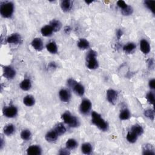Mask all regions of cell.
Returning <instances> with one entry per match:
<instances>
[{
  "instance_id": "obj_1",
  "label": "cell",
  "mask_w": 155,
  "mask_h": 155,
  "mask_svg": "<svg viewBox=\"0 0 155 155\" xmlns=\"http://www.w3.org/2000/svg\"><path fill=\"white\" fill-rule=\"evenodd\" d=\"M92 123L95 125L97 127H98L101 130L107 131L108 130V124L103 119L101 118V115L98 114V113L93 111L92 113Z\"/></svg>"
},
{
  "instance_id": "obj_2",
  "label": "cell",
  "mask_w": 155,
  "mask_h": 155,
  "mask_svg": "<svg viewBox=\"0 0 155 155\" xmlns=\"http://www.w3.org/2000/svg\"><path fill=\"white\" fill-rule=\"evenodd\" d=\"M14 11V5L12 2H3L1 3L0 13L3 17L10 18L12 15Z\"/></svg>"
},
{
  "instance_id": "obj_3",
  "label": "cell",
  "mask_w": 155,
  "mask_h": 155,
  "mask_svg": "<svg viewBox=\"0 0 155 155\" xmlns=\"http://www.w3.org/2000/svg\"><path fill=\"white\" fill-rule=\"evenodd\" d=\"M87 66L89 69H96L98 67V63L97 59V52L91 50L88 52L86 58Z\"/></svg>"
},
{
  "instance_id": "obj_4",
  "label": "cell",
  "mask_w": 155,
  "mask_h": 155,
  "mask_svg": "<svg viewBox=\"0 0 155 155\" xmlns=\"http://www.w3.org/2000/svg\"><path fill=\"white\" fill-rule=\"evenodd\" d=\"M62 119L64 120V122L71 127H76L79 126V121L78 119L71 115L68 111L64 113L62 115Z\"/></svg>"
},
{
  "instance_id": "obj_5",
  "label": "cell",
  "mask_w": 155,
  "mask_h": 155,
  "mask_svg": "<svg viewBox=\"0 0 155 155\" xmlns=\"http://www.w3.org/2000/svg\"><path fill=\"white\" fill-rule=\"evenodd\" d=\"M68 86L72 88L74 92L80 97L83 96L84 93V88L80 83H78L73 79H69L67 81Z\"/></svg>"
},
{
  "instance_id": "obj_6",
  "label": "cell",
  "mask_w": 155,
  "mask_h": 155,
  "mask_svg": "<svg viewBox=\"0 0 155 155\" xmlns=\"http://www.w3.org/2000/svg\"><path fill=\"white\" fill-rule=\"evenodd\" d=\"M4 115L9 118L15 117L18 113L17 108L15 106H10L7 107H4L3 110Z\"/></svg>"
},
{
  "instance_id": "obj_7",
  "label": "cell",
  "mask_w": 155,
  "mask_h": 155,
  "mask_svg": "<svg viewBox=\"0 0 155 155\" xmlns=\"http://www.w3.org/2000/svg\"><path fill=\"white\" fill-rule=\"evenodd\" d=\"M92 108V103L90 101L87 99L82 100L80 105V111L84 115H86L90 111Z\"/></svg>"
},
{
  "instance_id": "obj_8",
  "label": "cell",
  "mask_w": 155,
  "mask_h": 155,
  "mask_svg": "<svg viewBox=\"0 0 155 155\" xmlns=\"http://www.w3.org/2000/svg\"><path fill=\"white\" fill-rule=\"evenodd\" d=\"M118 93L116 91L113 90V89H109L107 92V98L109 102L112 104H115L117 98H118Z\"/></svg>"
},
{
  "instance_id": "obj_9",
  "label": "cell",
  "mask_w": 155,
  "mask_h": 155,
  "mask_svg": "<svg viewBox=\"0 0 155 155\" xmlns=\"http://www.w3.org/2000/svg\"><path fill=\"white\" fill-rule=\"evenodd\" d=\"M16 75L15 70L9 66H5L3 69V76L5 78L10 80L13 79Z\"/></svg>"
},
{
  "instance_id": "obj_10",
  "label": "cell",
  "mask_w": 155,
  "mask_h": 155,
  "mask_svg": "<svg viewBox=\"0 0 155 155\" xmlns=\"http://www.w3.org/2000/svg\"><path fill=\"white\" fill-rule=\"evenodd\" d=\"M59 96L61 100L64 103L69 102L71 97L70 93L66 89H62V90L59 91Z\"/></svg>"
},
{
  "instance_id": "obj_11",
  "label": "cell",
  "mask_w": 155,
  "mask_h": 155,
  "mask_svg": "<svg viewBox=\"0 0 155 155\" xmlns=\"http://www.w3.org/2000/svg\"><path fill=\"white\" fill-rule=\"evenodd\" d=\"M140 49L144 54H148L150 52V46L145 39H142L140 42Z\"/></svg>"
},
{
  "instance_id": "obj_12",
  "label": "cell",
  "mask_w": 155,
  "mask_h": 155,
  "mask_svg": "<svg viewBox=\"0 0 155 155\" xmlns=\"http://www.w3.org/2000/svg\"><path fill=\"white\" fill-rule=\"evenodd\" d=\"M32 46L35 50L38 51L42 50L44 47L43 41L39 38H36L32 41Z\"/></svg>"
},
{
  "instance_id": "obj_13",
  "label": "cell",
  "mask_w": 155,
  "mask_h": 155,
  "mask_svg": "<svg viewBox=\"0 0 155 155\" xmlns=\"http://www.w3.org/2000/svg\"><path fill=\"white\" fill-rule=\"evenodd\" d=\"M27 153L29 155H39L41 154V149L38 145H32L28 148Z\"/></svg>"
},
{
  "instance_id": "obj_14",
  "label": "cell",
  "mask_w": 155,
  "mask_h": 155,
  "mask_svg": "<svg viewBox=\"0 0 155 155\" xmlns=\"http://www.w3.org/2000/svg\"><path fill=\"white\" fill-rule=\"evenodd\" d=\"M21 41V36L15 33L10 36L7 39V42L10 44H18Z\"/></svg>"
},
{
  "instance_id": "obj_15",
  "label": "cell",
  "mask_w": 155,
  "mask_h": 155,
  "mask_svg": "<svg viewBox=\"0 0 155 155\" xmlns=\"http://www.w3.org/2000/svg\"><path fill=\"white\" fill-rule=\"evenodd\" d=\"M58 135L56 134V133L55 132L54 130H52L51 132H49L47 133L46 135V139L50 142H55L58 139Z\"/></svg>"
},
{
  "instance_id": "obj_16",
  "label": "cell",
  "mask_w": 155,
  "mask_h": 155,
  "mask_svg": "<svg viewBox=\"0 0 155 155\" xmlns=\"http://www.w3.org/2000/svg\"><path fill=\"white\" fill-rule=\"evenodd\" d=\"M31 81L29 79H25L24 80H23L20 84V88L24 91L29 90L31 88Z\"/></svg>"
},
{
  "instance_id": "obj_17",
  "label": "cell",
  "mask_w": 155,
  "mask_h": 155,
  "mask_svg": "<svg viewBox=\"0 0 155 155\" xmlns=\"http://www.w3.org/2000/svg\"><path fill=\"white\" fill-rule=\"evenodd\" d=\"M50 26L52 27L53 32H58L61 28V23L58 20H53L50 22Z\"/></svg>"
},
{
  "instance_id": "obj_18",
  "label": "cell",
  "mask_w": 155,
  "mask_h": 155,
  "mask_svg": "<svg viewBox=\"0 0 155 155\" xmlns=\"http://www.w3.org/2000/svg\"><path fill=\"white\" fill-rule=\"evenodd\" d=\"M53 31L52 28V27L49 26H45L41 29V32L42 33V35L44 37H50L52 35Z\"/></svg>"
},
{
  "instance_id": "obj_19",
  "label": "cell",
  "mask_w": 155,
  "mask_h": 155,
  "mask_svg": "<svg viewBox=\"0 0 155 155\" xmlns=\"http://www.w3.org/2000/svg\"><path fill=\"white\" fill-rule=\"evenodd\" d=\"M53 130L55 131L59 136L64 135L65 133V132H66V128H65V126L63 124H58Z\"/></svg>"
},
{
  "instance_id": "obj_20",
  "label": "cell",
  "mask_w": 155,
  "mask_h": 155,
  "mask_svg": "<svg viewBox=\"0 0 155 155\" xmlns=\"http://www.w3.org/2000/svg\"><path fill=\"white\" fill-rule=\"evenodd\" d=\"M82 152L86 154H90L92 152V147L89 143H84L81 147Z\"/></svg>"
},
{
  "instance_id": "obj_21",
  "label": "cell",
  "mask_w": 155,
  "mask_h": 155,
  "mask_svg": "<svg viewBox=\"0 0 155 155\" xmlns=\"http://www.w3.org/2000/svg\"><path fill=\"white\" fill-rule=\"evenodd\" d=\"M78 46L80 49L85 50L89 48L90 44H89L88 41L86 39H80V41H78Z\"/></svg>"
},
{
  "instance_id": "obj_22",
  "label": "cell",
  "mask_w": 155,
  "mask_h": 155,
  "mask_svg": "<svg viewBox=\"0 0 155 155\" xmlns=\"http://www.w3.org/2000/svg\"><path fill=\"white\" fill-rule=\"evenodd\" d=\"M23 103L26 106L31 107L35 104V101L34 98L31 95H27L23 99Z\"/></svg>"
},
{
  "instance_id": "obj_23",
  "label": "cell",
  "mask_w": 155,
  "mask_h": 155,
  "mask_svg": "<svg viewBox=\"0 0 155 155\" xmlns=\"http://www.w3.org/2000/svg\"><path fill=\"white\" fill-rule=\"evenodd\" d=\"M71 2L69 0H64L61 2V7L64 12H69L71 8Z\"/></svg>"
},
{
  "instance_id": "obj_24",
  "label": "cell",
  "mask_w": 155,
  "mask_h": 155,
  "mask_svg": "<svg viewBox=\"0 0 155 155\" xmlns=\"http://www.w3.org/2000/svg\"><path fill=\"white\" fill-rule=\"evenodd\" d=\"M46 48L47 50H48L49 52L51 53H57L58 52V48H57V46L55 42H50L48 43L46 46Z\"/></svg>"
},
{
  "instance_id": "obj_25",
  "label": "cell",
  "mask_w": 155,
  "mask_h": 155,
  "mask_svg": "<svg viewBox=\"0 0 155 155\" xmlns=\"http://www.w3.org/2000/svg\"><path fill=\"white\" fill-rule=\"evenodd\" d=\"M4 133L7 136H10L12 135L15 132V127L12 124H9L7 125L4 128Z\"/></svg>"
},
{
  "instance_id": "obj_26",
  "label": "cell",
  "mask_w": 155,
  "mask_h": 155,
  "mask_svg": "<svg viewBox=\"0 0 155 155\" xmlns=\"http://www.w3.org/2000/svg\"><path fill=\"white\" fill-rule=\"evenodd\" d=\"M66 147L69 150H73L78 146V143L76 141V140L73 139H70L66 142Z\"/></svg>"
},
{
  "instance_id": "obj_27",
  "label": "cell",
  "mask_w": 155,
  "mask_h": 155,
  "mask_svg": "<svg viewBox=\"0 0 155 155\" xmlns=\"http://www.w3.org/2000/svg\"><path fill=\"white\" fill-rule=\"evenodd\" d=\"M132 132L135 133L137 136H139L142 135L143 132H144V130H143L142 127L140 126L139 125H135L132 128Z\"/></svg>"
},
{
  "instance_id": "obj_28",
  "label": "cell",
  "mask_w": 155,
  "mask_h": 155,
  "mask_svg": "<svg viewBox=\"0 0 155 155\" xmlns=\"http://www.w3.org/2000/svg\"><path fill=\"white\" fill-rule=\"evenodd\" d=\"M138 136H137L135 133L133 132H129L127 135V139L130 143H134L138 139Z\"/></svg>"
},
{
  "instance_id": "obj_29",
  "label": "cell",
  "mask_w": 155,
  "mask_h": 155,
  "mask_svg": "<svg viewBox=\"0 0 155 155\" xmlns=\"http://www.w3.org/2000/svg\"><path fill=\"white\" fill-rule=\"evenodd\" d=\"M136 45L134 43H128V44L124 46L123 47V50L126 53H131L132 52H133L135 49H136Z\"/></svg>"
},
{
  "instance_id": "obj_30",
  "label": "cell",
  "mask_w": 155,
  "mask_h": 155,
  "mask_svg": "<svg viewBox=\"0 0 155 155\" xmlns=\"http://www.w3.org/2000/svg\"><path fill=\"white\" fill-rule=\"evenodd\" d=\"M31 136H32L31 132H30V130H24L21 133V138L24 141H27L30 139L31 138Z\"/></svg>"
},
{
  "instance_id": "obj_31",
  "label": "cell",
  "mask_w": 155,
  "mask_h": 155,
  "mask_svg": "<svg viewBox=\"0 0 155 155\" xmlns=\"http://www.w3.org/2000/svg\"><path fill=\"white\" fill-rule=\"evenodd\" d=\"M130 113L128 110L124 109L121 111L120 115V118L121 120H127L130 118Z\"/></svg>"
},
{
  "instance_id": "obj_32",
  "label": "cell",
  "mask_w": 155,
  "mask_h": 155,
  "mask_svg": "<svg viewBox=\"0 0 155 155\" xmlns=\"http://www.w3.org/2000/svg\"><path fill=\"white\" fill-rule=\"evenodd\" d=\"M154 1H151V0H146L144 1V4L145 6L149 9L150 10L153 14H154Z\"/></svg>"
},
{
  "instance_id": "obj_33",
  "label": "cell",
  "mask_w": 155,
  "mask_h": 155,
  "mask_svg": "<svg viewBox=\"0 0 155 155\" xmlns=\"http://www.w3.org/2000/svg\"><path fill=\"white\" fill-rule=\"evenodd\" d=\"M133 12V8L130 6V5H127V7H126L124 9H122V14L125 16H128L132 15Z\"/></svg>"
},
{
  "instance_id": "obj_34",
  "label": "cell",
  "mask_w": 155,
  "mask_h": 155,
  "mask_svg": "<svg viewBox=\"0 0 155 155\" xmlns=\"http://www.w3.org/2000/svg\"><path fill=\"white\" fill-rule=\"evenodd\" d=\"M143 154H152V155L154 154V152H153V149L152 148L151 145L145 146L144 152H143Z\"/></svg>"
},
{
  "instance_id": "obj_35",
  "label": "cell",
  "mask_w": 155,
  "mask_h": 155,
  "mask_svg": "<svg viewBox=\"0 0 155 155\" xmlns=\"http://www.w3.org/2000/svg\"><path fill=\"white\" fill-rule=\"evenodd\" d=\"M144 115L152 120V121L154 120V111L151 110V109H148L147 110H145L144 111Z\"/></svg>"
},
{
  "instance_id": "obj_36",
  "label": "cell",
  "mask_w": 155,
  "mask_h": 155,
  "mask_svg": "<svg viewBox=\"0 0 155 155\" xmlns=\"http://www.w3.org/2000/svg\"><path fill=\"white\" fill-rule=\"evenodd\" d=\"M146 98L147 99V101L149 102V103H150L152 105L154 104L155 98H154V95L153 93L149 92L148 93H147Z\"/></svg>"
},
{
  "instance_id": "obj_37",
  "label": "cell",
  "mask_w": 155,
  "mask_h": 155,
  "mask_svg": "<svg viewBox=\"0 0 155 155\" xmlns=\"http://www.w3.org/2000/svg\"><path fill=\"white\" fill-rule=\"evenodd\" d=\"M117 5H118V7H120L122 9H124L126 7H127V6L128 5L126 3H125V1H122V0H120V1H118L117 2Z\"/></svg>"
},
{
  "instance_id": "obj_38",
  "label": "cell",
  "mask_w": 155,
  "mask_h": 155,
  "mask_svg": "<svg viewBox=\"0 0 155 155\" xmlns=\"http://www.w3.org/2000/svg\"><path fill=\"white\" fill-rule=\"evenodd\" d=\"M149 87L152 89L155 88V80L154 79L150 80V82H149Z\"/></svg>"
},
{
  "instance_id": "obj_39",
  "label": "cell",
  "mask_w": 155,
  "mask_h": 155,
  "mask_svg": "<svg viewBox=\"0 0 155 155\" xmlns=\"http://www.w3.org/2000/svg\"><path fill=\"white\" fill-rule=\"evenodd\" d=\"M122 31H121V29H119L118 31H117V33H116V37H117V38L118 39H120V38H121L122 35Z\"/></svg>"
},
{
  "instance_id": "obj_40",
  "label": "cell",
  "mask_w": 155,
  "mask_h": 155,
  "mask_svg": "<svg viewBox=\"0 0 155 155\" xmlns=\"http://www.w3.org/2000/svg\"><path fill=\"white\" fill-rule=\"evenodd\" d=\"M48 67L50 68V69H55L56 68L57 65L54 62H52V63H50L48 65Z\"/></svg>"
},
{
  "instance_id": "obj_41",
  "label": "cell",
  "mask_w": 155,
  "mask_h": 155,
  "mask_svg": "<svg viewBox=\"0 0 155 155\" xmlns=\"http://www.w3.org/2000/svg\"><path fill=\"white\" fill-rule=\"evenodd\" d=\"M67 150H65V149H62V150H61L60 152H59V154H70V152Z\"/></svg>"
},
{
  "instance_id": "obj_42",
  "label": "cell",
  "mask_w": 155,
  "mask_h": 155,
  "mask_svg": "<svg viewBox=\"0 0 155 155\" xmlns=\"http://www.w3.org/2000/svg\"><path fill=\"white\" fill-rule=\"evenodd\" d=\"M70 31H71V28L70 26H66L64 28V32L65 33L69 34L70 33Z\"/></svg>"
},
{
  "instance_id": "obj_43",
  "label": "cell",
  "mask_w": 155,
  "mask_h": 155,
  "mask_svg": "<svg viewBox=\"0 0 155 155\" xmlns=\"http://www.w3.org/2000/svg\"><path fill=\"white\" fill-rule=\"evenodd\" d=\"M86 3L87 4H90V3H93V1H86Z\"/></svg>"
}]
</instances>
